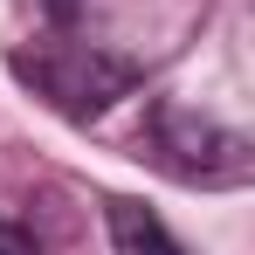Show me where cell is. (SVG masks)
<instances>
[{"instance_id":"2","label":"cell","mask_w":255,"mask_h":255,"mask_svg":"<svg viewBox=\"0 0 255 255\" xmlns=\"http://www.w3.org/2000/svg\"><path fill=\"white\" fill-rule=\"evenodd\" d=\"M0 255H42V249H35V242H28L14 221H0Z\"/></svg>"},{"instance_id":"1","label":"cell","mask_w":255,"mask_h":255,"mask_svg":"<svg viewBox=\"0 0 255 255\" xmlns=\"http://www.w3.org/2000/svg\"><path fill=\"white\" fill-rule=\"evenodd\" d=\"M111 242H118V255H179L172 235L159 228V214H145L138 200H111Z\"/></svg>"}]
</instances>
